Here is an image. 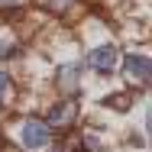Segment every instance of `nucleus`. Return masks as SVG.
Listing matches in <instances>:
<instances>
[{
  "label": "nucleus",
  "instance_id": "1a4fd4ad",
  "mask_svg": "<svg viewBox=\"0 0 152 152\" xmlns=\"http://www.w3.org/2000/svg\"><path fill=\"white\" fill-rule=\"evenodd\" d=\"M23 0H0V7H20Z\"/></svg>",
  "mask_w": 152,
  "mask_h": 152
},
{
  "label": "nucleus",
  "instance_id": "20e7f679",
  "mask_svg": "<svg viewBox=\"0 0 152 152\" xmlns=\"http://www.w3.org/2000/svg\"><path fill=\"white\" fill-rule=\"evenodd\" d=\"M113 65H117V49L113 45H100V49L91 52V68L94 71H113Z\"/></svg>",
  "mask_w": 152,
  "mask_h": 152
},
{
  "label": "nucleus",
  "instance_id": "423d86ee",
  "mask_svg": "<svg viewBox=\"0 0 152 152\" xmlns=\"http://www.w3.org/2000/svg\"><path fill=\"white\" fill-rule=\"evenodd\" d=\"M42 3H45L49 10H55V13H61V10H68V7L75 3V0H42Z\"/></svg>",
  "mask_w": 152,
  "mask_h": 152
},
{
  "label": "nucleus",
  "instance_id": "39448f33",
  "mask_svg": "<svg viewBox=\"0 0 152 152\" xmlns=\"http://www.w3.org/2000/svg\"><path fill=\"white\" fill-rule=\"evenodd\" d=\"M78 88V68H61V88Z\"/></svg>",
  "mask_w": 152,
  "mask_h": 152
},
{
  "label": "nucleus",
  "instance_id": "f03ea898",
  "mask_svg": "<svg viewBox=\"0 0 152 152\" xmlns=\"http://www.w3.org/2000/svg\"><path fill=\"white\" fill-rule=\"evenodd\" d=\"M78 117V104L75 100H58L52 110H49V117H45V126L49 129H68L71 123Z\"/></svg>",
  "mask_w": 152,
  "mask_h": 152
},
{
  "label": "nucleus",
  "instance_id": "6e6552de",
  "mask_svg": "<svg viewBox=\"0 0 152 152\" xmlns=\"http://www.w3.org/2000/svg\"><path fill=\"white\" fill-rule=\"evenodd\" d=\"M7 94H10V78H7V75L0 71V100H3Z\"/></svg>",
  "mask_w": 152,
  "mask_h": 152
},
{
  "label": "nucleus",
  "instance_id": "0eeeda50",
  "mask_svg": "<svg viewBox=\"0 0 152 152\" xmlns=\"http://www.w3.org/2000/svg\"><path fill=\"white\" fill-rule=\"evenodd\" d=\"M107 104H110V107H117V110H123V107H129V97H123V94H113V97H107Z\"/></svg>",
  "mask_w": 152,
  "mask_h": 152
},
{
  "label": "nucleus",
  "instance_id": "f257e3e1",
  "mask_svg": "<svg viewBox=\"0 0 152 152\" xmlns=\"http://www.w3.org/2000/svg\"><path fill=\"white\" fill-rule=\"evenodd\" d=\"M49 136H52V129L45 126V120H36V117H29V120H23V126H20V139H23L29 149L45 146V142H49Z\"/></svg>",
  "mask_w": 152,
  "mask_h": 152
},
{
  "label": "nucleus",
  "instance_id": "7ed1b4c3",
  "mask_svg": "<svg viewBox=\"0 0 152 152\" xmlns=\"http://www.w3.org/2000/svg\"><path fill=\"white\" fill-rule=\"evenodd\" d=\"M123 75H126L133 84H149L152 61L146 58V55H126V61H123Z\"/></svg>",
  "mask_w": 152,
  "mask_h": 152
}]
</instances>
